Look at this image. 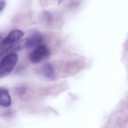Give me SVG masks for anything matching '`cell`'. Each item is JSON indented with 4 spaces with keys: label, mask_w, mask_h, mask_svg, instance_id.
<instances>
[{
    "label": "cell",
    "mask_w": 128,
    "mask_h": 128,
    "mask_svg": "<svg viewBox=\"0 0 128 128\" xmlns=\"http://www.w3.org/2000/svg\"><path fill=\"white\" fill-rule=\"evenodd\" d=\"M18 59L17 54L14 52L5 56L0 62V76H4L10 74L14 69Z\"/></svg>",
    "instance_id": "1"
},
{
    "label": "cell",
    "mask_w": 128,
    "mask_h": 128,
    "mask_svg": "<svg viewBox=\"0 0 128 128\" xmlns=\"http://www.w3.org/2000/svg\"><path fill=\"white\" fill-rule=\"evenodd\" d=\"M49 55V51L46 46H37L29 55V58L32 63L38 64L45 60Z\"/></svg>",
    "instance_id": "2"
},
{
    "label": "cell",
    "mask_w": 128,
    "mask_h": 128,
    "mask_svg": "<svg viewBox=\"0 0 128 128\" xmlns=\"http://www.w3.org/2000/svg\"><path fill=\"white\" fill-rule=\"evenodd\" d=\"M24 35V32L20 30H13L3 40L2 44L5 46L11 45L20 40Z\"/></svg>",
    "instance_id": "3"
},
{
    "label": "cell",
    "mask_w": 128,
    "mask_h": 128,
    "mask_svg": "<svg viewBox=\"0 0 128 128\" xmlns=\"http://www.w3.org/2000/svg\"><path fill=\"white\" fill-rule=\"evenodd\" d=\"M42 40V36L40 34L38 33H34L30 36L25 39L26 47L28 48H35L40 45Z\"/></svg>",
    "instance_id": "4"
},
{
    "label": "cell",
    "mask_w": 128,
    "mask_h": 128,
    "mask_svg": "<svg viewBox=\"0 0 128 128\" xmlns=\"http://www.w3.org/2000/svg\"><path fill=\"white\" fill-rule=\"evenodd\" d=\"M11 104V99L6 89L0 87V106L8 107Z\"/></svg>",
    "instance_id": "5"
},
{
    "label": "cell",
    "mask_w": 128,
    "mask_h": 128,
    "mask_svg": "<svg viewBox=\"0 0 128 128\" xmlns=\"http://www.w3.org/2000/svg\"><path fill=\"white\" fill-rule=\"evenodd\" d=\"M42 73L44 76L50 80L56 79V74L54 68L51 64H45L42 68Z\"/></svg>",
    "instance_id": "6"
},
{
    "label": "cell",
    "mask_w": 128,
    "mask_h": 128,
    "mask_svg": "<svg viewBox=\"0 0 128 128\" xmlns=\"http://www.w3.org/2000/svg\"><path fill=\"white\" fill-rule=\"evenodd\" d=\"M26 47L25 39L20 40L8 46L7 52H16Z\"/></svg>",
    "instance_id": "7"
},
{
    "label": "cell",
    "mask_w": 128,
    "mask_h": 128,
    "mask_svg": "<svg viewBox=\"0 0 128 128\" xmlns=\"http://www.w3.org/2000/svg\"><path fill=\"white\" fill-rule=\"evenodd\" d=\"M8 47L4 46L3 44H0V55L3 54L5 52H7Z\"/></svg>",
    "instance_id": "8"
},
{
    "label": "cell",
    "mask_w": 128,
    "mask_h": 128,
    "mask_svg": "<svg viewBox=\"0 0 128 128\" xmlns=\"http://www.w3.org/2000/svg\"><path fill=\"white\" fill-rule=\"evenodd\" d=\"M6 5L5 1L4 0H0V12H2L4 8Z\"/></svg>",
    "instance_id": "9"
},
{
    "label": "cell",
    "mask_w": 128,
    "mask_h": 128,
    "mask_svg": "<svg viewBox=\"0 0 128 128\" xmlns=\"http://www.w3.org/2000/svg\"><path fill=\"white\" fill-rule=\"evenodd\" d=\"M2 38V37L0 35V40H1Z\"/></svg>",
    "instance_id": "10"
}]
</instances>
